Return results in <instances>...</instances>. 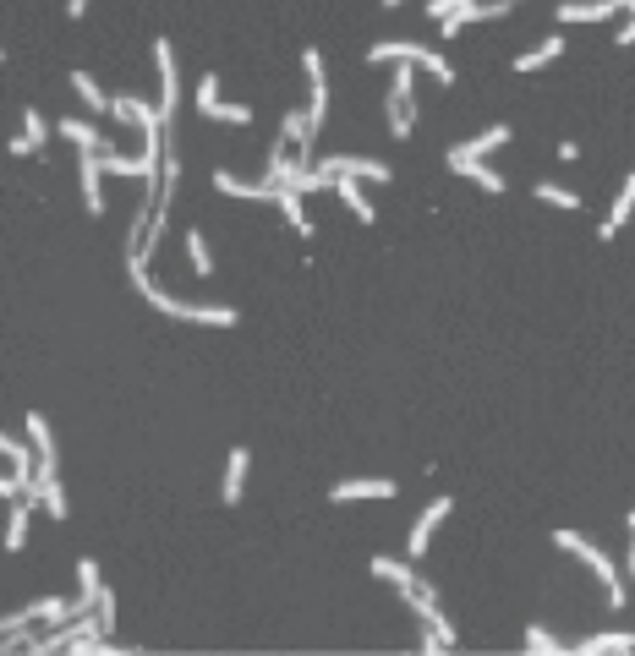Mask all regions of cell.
Returning <instances> with one entry per match:
<instances>
[{
	"instance_id": "60d3db41",
	"label": "cell",
	"mask_w": 635,
	"mask_h": 656,
	"mask_svg": "<svg viewBox=\"0 0 635 656\" xmlns=\"http://www.w3.org/2000/svg\"><path fill=\"white\" fill-rule=\"evenodd\" d=\"M625 525H635V509H630V514H625Z\"/></svg>"
},
{
	"instance_id": "52a82bcc",
	"label": "cell",
	"mask_w": 635,
	"mask_h": 656,
	"mask_svg": "<svg viewBox=\"0 0 635 656\" xmlns=\"http://www.w3.org/2000/svg\"><path fill=\"white\" fill-rule=\"evenodd\" d=\"M154 66H159V115H176V99H181V82H176V44L159 39L154 44Z\"/></svg>"
},
{
	"instance_id": "4fadbf2b",
	"label": "cell",
	"mask_w": 635,
	"mask_h": 656,
	"mask_svg": "<svg viewBox=\"0 0 635 656\" xmlns=\"http://www.w3.org/2000/svg\"><path fill=\"white\" fill-rule=\"evenodd\" d=\"M400 482L389 476H367V482H334L329 487V503H351V498H395Z\"/></svg>"
},
{
	"instance_id": "e0dca14e",
	"label": "cell",
	"mask_w": 635,
	"mask_h": 656,
	"mask_svg": "<svg viewBox=\"0 0 635 656\" xmlns=\"http://www.w3.org/2000/svg\"><path fill=\"white\" fill-rule=\"evenodd\" d=\"M564 55V33H548V39L537 44V50H526V55H515V72H542V66H553Z\"/></svg>"
},
{
	"instance_id": "836d02e7",
	"label": "cell",
	"mask_w": 635,
	"mask_h": 656,
	"mask_svg": "<svg viewBox=\"0 0 635 656\" xmlns=\"http://www.w3.org/2000/svg\"><path fill=\"white\" fill-rule=\"evenodd\" d=\"M28 624H39V607H28V613H11V618H0V640H6V635H22Z\"/></svg>"
},
{
	"instance_id": "1f68e13d",
	"label": "cell",
	"mask_w": 635,
	"mask_h": 656,
	"mask_svg": "<svg viewBox=\"0 0 635 656\" xmlns=\"http://www.w3.org/2000/svg\"><path fill=\"white\" fill-rule=\"evenodd\" d=\"M94 607H99V629H105V635H110V629H115V591H110V585H99V596H94Z\"/></svg>"
},
{
	"instance_id": "30bf717a",
	"label": "cell",
	"mask_w": 635,
	"mask_h": 656,
	"mask_svg": "<svg viewBox=\"0 0 635 656\" xmlns=\"http://www.w3.org/2000/svg\"><path fill=\"white\" fill-rule=\"evenodd\" d=\"M214 192L241 197V203H274V197H280V181H241V175H230V170H214Z\"/></svg>"
},
{
	"instance_id": "f35d334b",
	"label": "cell",
	"mask_w": 635,
	"mask_h": 656,
	"mask_svg": "<svg viewBox=\"0 0 635 656\" xmlns=\"http://www.w3.org/2000/svg\"><path fill=\"white\" fill-rule=\"evenodd\" d=\"M630 580H635V525H630Z\"/></svg>"
},
{
	"instance_id": "7402d4cb",
	"label": "cell",
	"mask_w": 635,
	"mask_h": 656,
	"mask_svg": "<svg viewBox=\"0 0 635 656\" xmlns=\"http://www.w3.org/2000/svg\"><path fill=\"white\" fill-rule=\"evenodd\" d=\"M510 137H515L510 126H488L482 137H471V143H455V148H460V154H471V159H482V154H493V148H504Z\"/></svg>"
},
{
	"instance_id": "5bb4252c",
	"label": "cell",
	"mask_w": 635,
	"mask_h": 656,
	"mask_svg": "<svg viewBox=\"0 0 635 656\" xmlns=\"http://www.w3.org/2000/svg\"><path fill=\"white\" fill-rule=\"evenodd\" d=\"M55 137H66L72 148H94V154H110V137H99L94 126L83 121V115H66V121H55Z\"/></svg>"
},
{
	"instance_id": "2e32d148",
	"label": "cell",
	"mask_w": 635,
	"mask_h": 656,
	"mask_svg": "<svg viewBox=\"0 0 635 656\" xmlns=\"http://www.w3.org/2000/svg\"><path fill=\"white\" fill-rule=\"evenodd\" d=\"M630 214H635V170L625 175V192L614 197V208H608V219L597 225V236H603V241H614L619 230H625V219H630Z\"/></svg>"
},
{
	"instance_id": "7a4b0ae2",
	"label": "cell",
	"mask_w": 635,
	"mask_h": 656,
	"mask_svg": "<svg viewBox=\"0 0 635 656\" xmlns=\"http://www.w3.org/2000/svg\"><path fill=\"white\" fill-rule=\"evenodd\" d=\"M553 542H559L564 553H575L586 569L597 574V580L608 585V607H614V613L625 607V580H619V569L608 564V553H603V547H597V542H586V536H575V531H553Z\"/></svg>"
},
{
	"instance_id": "9c48e42d",
	"label": "cell",
	"mask_w": 635,
	"mask_h": 656,
	"mask_svg": "<svg viewBox=\"0 0 635 656\" xmlns=\"http://www.w3.org/2000/svg\"><path fill=\"white\" fill-rule=\"evenodd\" d=\"M318 170H329V175H362V181H395V170H389L384 159H367V154H334V159H323Z\"/></svg>"
},
{
	"instance_id": "484cf974",
	"label": "cell",
	"mask_w": 635,
	"mask_h": 656,
	"mask_svg": "<svg viewBox=\"0 0 635 656\" xmlns=\"http://www.w3.org/2000/svg\"><path fill=\"white\" fill-rule=\"evenodd\" d=\"M72 88H77V99L88 104V110H110V99H105V88H99L88 72H72Z\"/></svg>"
},
{
	"instance_id": "d4e9b609",
	"label": "cell",
	"mask_w": 635,
	"mask_h": 656,
	"mask_svg": "<svg viewBox=\"0 0 635 656\" xmlns=\"http://www.w3.org/2000/svg\"><path fill=\"white\" fill-rule=\"evenodd\" d=\"M384 115H389V137H395V143H406V137H411V121H417V110H406V104H400L395 93H389Z\"/></svg>"
},
{
	"instance_id": "4316f807",
	"label": "cell",
	"mask_w": 635,
	"mask_h": 656,
	"mask_svg": "<svg viewBox=\"0 0 635 656\" xmlns=\"http://www.w3.org/2000/svg\"><path fill=\"white\" fill-rule=\"evenodd\" d=\"M28 438H33V449H39V460H55V438H50V421L33 410L28 416Z\"/></svg>"
},
{
	"instance_id": "ab89813d",
	"label": "cell",
	"mask_w": 635,
	"mask_h": 656,
	"mask_svg": "<svg viewBox=\"0 0 635 656\" xmlns=\"http://www.w3.org/2000/svg\"><path fill=\"white\" fill-rule=\"evenodd\" d=\"M619 11H630V17H635V0H619Z\"/></svg>"
},
{
	"instance_id": "cb8c5ba5",
	"label": "cell",
	"mask_w": 635,
	"mask_h": 656,
	"mask_svg": "<svg viewBox=\"0 0 635 656\" xmlns=\"http://www.w3.org/2000/svg\"><path fill=\"white\" fill-rule=\"evenodd\" d=\"M378 574V580H389V585H400V591H406V585H417V569H406L400 564V558H373V564H367Z\"/></svg>"
},
{
	"instance_id": "9a60e30c",
	"label": "cell",
	"mask_w": 635,
	"mask_h": 656,
	"mask_svg": "<svg viewBox=\"0 0 635 656\" xmlns=\"http://www.w3.org/2000/svg\"><path fill=\"white\" fill-rule=\"evenodd\" d=\"M619 11V0H564L559 6V22L575 28V22H608Z\"/></svg>"
},
{
	"instance_id": "74e56055",
	"label": "cell",
	"mask_w": 635,
	"mask_h": 656,
	"mask_svg": "<svg viewBox=\"0 0 635 656\" xmlns=\"http://www.w3.org/2000/svg\"><path fill=\"white\" fill-rule=\"evenodd\" d=\"M88 11V0H66V17H83Z\"/></svg>"
},
{
	"instance_id": "603a6c76",
	"label": "cell",
	"mask_w": 635,
	"mask_h": 656,
	"mask_svg": "<svg viewBox=\"0 0 635 656\" xmlns=\"http://www.w3.org/2000/svg\"><path fill=\"white\" fill-rule=\"evenodd\" d=\"M603 651H635V635L630 629H608V635H592L581 646V656H603Z\"/></svg>"
},
{
	"instance_id": "d6986e66",
	"label": "cell",
	"mask_w": 635,
	"mask_h": 656,
	"mask_svg": "<svg viewBox=\"0 0 635 656\" xmlns=\"http://www.w3.org/2000/svg\"><path fill=\"white\" fill-rule=\"evenodd\" d=\"M33 509H39L33 498H17V509H11V520H6V553H22V547H28V520H33Z\"/></svg>"
},
{
	"instance_id": "f1b7e54d",
	"label": "cell",
	"mask_w": 635,
	"mask_h": 656,
	"mask_svg": "<svg viewBox=\"0 0 635 656\" xmlns=\"http://www.w3.org/2000/svg\"><path fill=\"white\" fill-rule=\"evenodd\" d=\"M537 203H548V208H581V197L564 192L559 181H537Z\"/></svg>"
},
{
	"instance_id": "ffe728a7",
	"label": "cell",
	"mask_w": 635,
	"mask_h": 656,
	"mask_svg": "<svg viewBox=\"0 0 635 656\" xmlns=\"http://www.w3.org/2000/svg\"><path fill=\"white\" fill-rule=\"evenodd\" d=\"M334 192H340L345 197V208H351V214L356 219H362V225H373V203H367V197H362V181H356V175H334Z\"/></svg>"
},
{
	"instance_id": "7c38bea8",
	"label": "cell",
	"mask_w": 635,
	"mask_h": 656,
	"mask_svg": "<svg viewBox=\"0 0 635 656\" xmlns=\"http://www.w3.org/2000/svg\"><path fill=\"white\" fill-rule=\"evenodd\" d=\"M77 175H83V203H88V214H105V192H99V175H105V164H99L94 148H77Z\"/></svg>"
},
{
	"instance_id": "ac0fdd59",
	"label": "cell",
	"mask_w": 635,
	"mask_h": 656,
	"mask_svg": "<svg viewBox=\"0 0 635 656\" xmlns=\"http://www.w3.org/2000/svg\"><path fill=\"white\" fill-rule=\"evenodd\" d=\"M247 465H252V454H247V449H230L225 487H219V498H225V503H241V492H247Z\"/></svg>"
},
{
	"instance_id": "4dcf8cb0",
	"label": "cell",
	"mask_w": 635,
	"mask_h": 656,
	"mask_svg": "<svg viewBox=\"0 0 635 656\" xmlns=\"http://www.w3.org/2000/svg\"><path fill=\"white\" fill-rule=\"evenodd\" d=\"M0 454H6V460H11V471H22V476H28V471H33V454H28V449H22V443H17V438H6V432H0Z\"/></svg>"
},
{
	"instance_id": "b9f144b4",
	"label": "cell",
	"mask_w": 635,
	"mask_h": 656,
	"mask_svg": "<svg viewBox=\"0 0 635 656\" xmlns=\"http://www.w3.org/2000/svg\"><path fill=\"white\" fill-rule=\"evenodd\" d=\"M384 6H406V0H384Z\"/></svg>"
},
{
	"instance_id": "8992f818",
	"label": "cell",
	"mask_w": 635,
	"mask_h": 656,
	"mask_svg": "<svg viewBox=\"0 0 635 656\" xmlns=\"http://www.w3.org/2000/svg\"><path fill=\"white\" fill-rule=\"evenodd\" d=\"M198 110L209 115V121H230V126H247L252 121L247 104H225V99H219V77L214 72L198 77Z\"/></svg>"
},
{
	"instance_id": "7bdbcfd3",
	"label": "cell",
	"mask_w": 635,
	"mask_h": 656,
	"mask_svg": "<svg viewBox=\"0 0 635 656\" xmlns=\"http://www.w3.org/2000/svg\"><path fill=\"white\" fill-rule=\"evenodd\" d=\"M0 61H6V50H0Z\"/></svg>"
},
{
	"instance_id": "44dd1931",
	"label": "cell",
	"mask_w": 635,
	"mask_h": 656,
	"mask_svg": "<svg viewBox=\"0 0 635 656\" xmlns=\"http://www.w3.org/2000/svg\"><path fill=\"white\" fill-rule=\"evenodd\" d=\"M274 203H280V214H285V219H291L296 236H313V219L302 214V192H296V186H280V197H274Z\"/></svg>"
},
{
	"instance_id": "6da1fadb",
	"label": "cell",
	"mask_w": 635,
	"mask_h": 656,
	"mask_svg": "<svg viewBox=\"0 0 635 656\" xmlns=\"http://www.w3.org/2000/svg\"><path fill=\"white\" fill-rule=\"evenodd\" d=\"M126 274H132V285L143 290L148 307H159L165 318L209 323V328H236V323H241V312H236V307H198V301H176V296H165V290H159L154 279H148V263H143V257H132V268H126Z\"/></svg>"
},
{
	"instance_id": "5b68a950",
	"label": "cell",
	"mask_w": 635,
	"mask_h": 656,
	"mask_svg": "<svg viewBox=\"0 0 635 656\" xmlns=\"http://www.w3.org/2000/svg\"><path fill=\"white\" fill-rule=\"evenodd\" d=\"M400 596H406V607H411V613L422 618V629H433V635L444 640V646H455V624H449V618L438 613V596L427 591L422 580H417V585H406V591H400Z\"/></svg>"
},
{
	"instance_id": "d6a6232c",
	"label": "cell",
	"mask_w": 635,
	"mask_h": 656,
	"mask_svg": "<svg viewBox=\"0 0 635 656\" xmlns=\"http://www.w3.org/2000/svg\"><path fill=\"white\" fill-rule=\"evenodd\" d=\"M526 646H531V651H542V656H559V651H564V646H559V635H548V629H537V624L526 629Z\"/></svg>"
},
{
	"instance_id": "8fae6325",
	"label": "cell",
	"mask_w": 635,
	"mask_h": 656,
	"mask_svg": "<svg viewBox=\"0 0 635 656\" xmlns=\"http://www.w3.org/2000/svg\"><path fill=\"white\" fill-rule=\"evenodd\" d=\"M444 164H449V170H455V175H466L471 186H482V192H493V197L504 192V175H499V170H488V164H482V159L460 154V148H449V154H444Z\"/></svg>"
},
{
	"instance_id": "d590c367",
	"label": "cell",
	"mask_w": 635,
	"mask_h": 656,
	"mask_svg": "<svg viewBox=\"0 0 635 656\" xmlns=\"http://www.w3.org/2000/svg\"><path fill=\"white\" fill-rule=\"evenodd\" d=\"M460 6H471V0H427V17H449V11H460Z\"/></svg>"
},
{
	"instance_id": "ba28073f",
	"label": "cell",
	"mask_w": 635,
	"mask_h": 656,
	"mask_svg": "<svg viewBox=\"0 0 635 656\" xmlns=\"http://www.w3.org/2000/svg\"><path fill=\"white\" fill-rule=\"evenodd\" d=\"M449 509H455L449 498H433V503H427V509L417 514V525H411V536H406V553H411V558H422L427 547H433V531L449 520Z\"/></svg>"
},
{
	"instance_id": "83f0119b",
	"label": "cell",
	"mask_w": 635,
	"mask_h": 656,
	"mask_svg": "<svg viewBox=\"0 0 635 656\" xmlns=\"http://www.w3.org/2000/svg\"><path fill=\"white\" fill-rule=\"evenodd\" d=\"M22 137H28L33 148H44V143H50V137H55V132H50V121H44V115L33 110V104H28V110H22Z\"/></svg>"
},
{
	"instance_id": "8d00e7d4",
	"label": "cell",
	"mask_w": 635,
	"mask_h": 656,
	"mask_svg": "<svg viewBox=\"0 0 635 656\" xmlns=\"http://www.w3.org/2000/svg\"><path fill=\"white\" fill-rule=\"evenodd\" d=\"M614 44H635V17L625 22V28H619V39H614Z\"/></svg>"
},
{
	"instance_id": "277c9868",
	"label": "cell",
	"mask_w": 635,
	"mask_h": 656,
	"mask_svg": "<svg viewBox=\"0 0 635 656\" xmlns=\"http://www.w3.org/2000/svg\"><path fill=\"white\" fill-rule=\"evenodd\" d=\"M307 66V82H313V99H307V132H323V121H329V72H323V50H307L302 55Z\"/></svg>"
},
{
	"instance_id": "3957f363",
	"label": "cell",
	"mask_w": 635,
	"mask_h": 656,
	"mask_svg": "<svg viewBox=\"0 0 635 656\" xmlns=\"http://www.w3.org/2000/svg\"><path fill=\"white\" fill-rule=\"evenodd\" d=\"M367 61H411V66H422V72H433L444 88H455V66L444 61V55L433 50V44H411V39H384V44H373L367 50Z\"/></svg>"
},
{
	"instance_id": "e575fe53",
	"label": "cell",
	"mask_w": 635,
	"mask_h": 656,
	"mask_svg": "<svg viewBox=\"0 0 635 656\" xmlns=\"http://www.w3.org/2000/svg\"><path fill=\"white\" fill-rule=\"evenodd\" d=\"M28 482H33V476H0V498H22V492H28Z\"/></svg>"
},
{
	"instance_id": "f546056e",
	"label": "cell",
	"mask_w": 635,
	"mask_h": 656,
	"mask_svg": "<svg viewBox=\"0 0 635 656\" xmlns=\"http://www.w3.org/2000/svg\"><path fill=\"white\" fill-rule=\"evenodd\" d=\"M187 257L198 274H214V257H209V241H203V230H187Z\"/></svg>"
}]
</instances>
